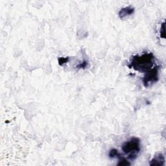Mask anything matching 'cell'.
Listing matches in <instances>:
<instances>
[{
    "label": "cell",
    "mask_w": 166,
    "mask_h": 166,
    "mask_svg": "<svg viewBox=\"0 0 166 166\" xmlns=\"http://www.w3.org/2000/svg\"><path fill=\"white\" fill-rule=\"evenodd\" d=\"M154 60L155 56L151 53L143 54L141 56L136 55L132 58L130 64L128 66L129 68H133L136 71L146 73L154 66Z\"/></svg>",
    "instance_id": "6da1fadb"
},
{
    "label": "cell",
    "mask_w": 166,
    "mask_h": 166,
    "mask_svg": "<svg viewBox=\"0 0 166 166\" xmlns=\"http://www.w3.org/2000/svg\"><path fill=\"white\" fill-rule=\"evenodd\" d=\"M122 151L128 156V159L133 160L136 158L140 149V140L138 138L133 137L122 145Z\"/></svg>",
    "instance_id": "7a4b0ae2"
},
{
    "label": "cell",
    "mask_w": 166,
    "mask_h": 166,
    "mask_svg": "<svg viewBox=\"0 0 166 166\" xmlns=\"http://www.w3.org/2000/svg\"><path fill=\"white\" fill-rule=\"evenodd\" d=\"M158 79V67L156 66L146 72L143 78V83L145 86L149 87L150 85L156 83Z\"/></svg>",
    "instance_id": "3957f363"
},
{
    "label": "cell",
    "mask_w": 166,
    "mask_h": 166,
    "mask_svg": "<svg viewBox=\"0 0 166 166\" xmlns=\"http://www.w3.org/2000/svg\"><path fill=\"white\" fill-rule=\"evenodd\" d=\"M165 164V157L161 153H157L149 162L150 165L161 166Z\"/></svg>",
    "instance_id": "277c9868"
},
{
    "label": "cell",
    "mask_w": 166,
    "mask_h": 166,
    "mask_svg": "<svg viewBox=\"0 0 166 166\" xmlns=\"http://www.w3.org/2000/svg\"><path fill=\"white\" fill-rule=\"evenodd\" d=\"M134 12V8L130 6H128L121 8L118 13L119 17L121 19L125 18L130 15L133 14Z\"/></svg>",
    "instance_id": "5b68a950"
},
{
    "label": "cell",
    "mask_w": 166,
    "mask_h": 166,
    "mask_svg": "<svg viewBox=\"0 0 166 166\" xmlns=\"http://www.w3.org/2000/svg\"><path fill=\"white\" fill-rule=\"evenodd\" d=\"M119 161L117 163V165H122V166H127V165H130V161H129L126 158H123L121 156L119 157Z\"/></svg>",
    "instance_id": "8992f818"
},
{
    "label": "cell",
    "mask_w": 166,
    "mask_h": 166,
    "mask_svg": "<svg viewBox=\"0 0 166 166\" xmlns=\"http://www.w3.org/2000/svg\"><path fill=\"white\" fill-rule=\"evenodd\" d=\"M108 156L110 158H119V157L121 156V155L118 152V151L116 149H112L109 152Z\"/></svg>",
    "instance_id": "52a82bcc"
},
{
    "label": "cell",
    "mask_w": 166,
    "mask_h": 166,
    "mask_svg": "<svg viewBox=\"0 0 166 166\" xmlns=\"http://www.w3.org/2000/svg\"><path fill=\"white\" fill-rule=\"evenodd\" d=\"M69 61V58L68 57H61L58 58V64L60 66H62L64 64L67 63Z\"/></svg>",
    "instance_id": "ba28073f"
},
{
    "label": "cell",
    "mask_w": 166,
    "mask_h": 166,
    "mask_svg": "<svg viewBox=\"0 0 166 166\" xmlns=\"http://www.w3.org/2000/svg\"><path fill=\"white\" fill-rule=\"evenodd\" d=\"M165 22H164L161 26L160 30V36L163 38H165Z\"/></svg>",
    "instance_id": "9c48e42d"
},
{
    "label": "cell",
    "mask_w": 166,
    "mask_h": 166,
    "mask_svg": "<svg viewBox=\"0 0 166 166\" xmlns=\"http://www.w3.org/2000/svg\"><path fill=\"white\" fill-rule=\"evenodd\" d=\"M87 65H88L87 61H83V62L80 63V64L78 65L77 67H79V68H84V67H86L87 66Z\"/></svg>",
    "instance_id": "30bf717a"
}]
</instances>
